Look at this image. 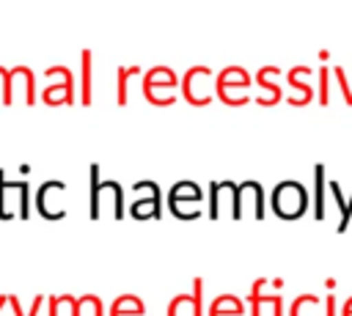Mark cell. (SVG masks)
<instances>
[{
    "label": "cell",
    "mask_w": 352,
    "mask_h": 316,
    "mask_svg": "<svg viewBox=\"0 0 352 316\" xmlns=\"http://www.w3.org/2000/svg\"><path fill=\"white\" fill-rule=\"evenodd\" d=\"M270 203H272V212L283 220H300L305 214V206H308V192L300 181H280L272 195H270Z\"/></svg>",
    "instance_id": "1"
},
{
    "label": "cell",
    "mask_w": 352,
    "mask_h": 316,
    "mask_svg": "<svg viewBox=\"0 0 352 316\" xmlns=\"http://www.w3.org/2000/svg\"><path fill=\"white\" fill-rule=\"evenodd\" d=\"M168 316H204V280H192V291H179L168 302Z\"/></svg>",
    "instance_id": "2"
},
{
    "label": "cell",
    "mask_w": 352,
    "mask_h": 316,
    "mask_svg": "<svg viewBox=\"0 0 352 316\" xmlns=\"http://www.w3.org/2000/svg\"><path fill=\"white\" fill-rule=\"evenodd\" d=\"M132 190L143 195V198H138L132 203V214L138 220H143V217H160L162 214V192H160V187L154 181H138Z\"/></svg>",
    "instance_id": "3"
},
{
    "label": "cell",
    "mask_w": 352,
    "mask_h": 316,
    "mask_svg": "<svg viewBox=\"0 0 352 316\" xmlns=\"http://www.w3.org/2000/svg\"><path fill=\"white\" fill-rule=\"evenodd\" d=\"M8 195L19 198V217H30V187H28V181H6V173L0 170V220H6V214L14 217L8 203H6Z\"/></svg>",
    "instance_id": "4"
},
{
    "label": "cell",
    "mask_w": 352,
    "mask_h": 316,
    "mask_svg": "<svg viewBox=\"0 0 352 316\" xmlns=\"http://www.w3.org/2000/svg\"><path fill=\"white\" fill-rule=\"evenodd\" d=\"M63 190H66L63 181H44V184L38 187V192H36V209H38L41 217H47V220H60V217L66 214L63 203H55V201H52V198H60Z\"/></svg>",
    "instance_id": "5"
},
{
    "label": "cell",
    "mask_w": 352,
    "mask_h": 316,
    "mask_svg": "<svg viewBox=\"0 0 352 316\" xmlns=\"http://www.w3.org/2000/svg\"><path fill=\"white\" fill-rule=\"evenodd\" d=\"M154 85L173 88V85H176V74H173V69H168V66H154V69H148V71H146V77H143V82H140L143 96H146V99H151V96H154Z\"/></svg>",
    "instance_id": "6"
},
{
    "label": "cell",
    "mask_w": 352,
    "mask_h": 316,
    "mask_svg": "<svg viewBox=\"0 0 352 316\" xmlns=\"http://www.w3.org/2000/svg\"><path fill=\"white\" fill-rule=\"evenodd\" d=\"M107 316H146V305L138 294H118L113 300Z\"/></svg>",
    "instance_id": "7"
},
{
    "label": "cell",
    "mask_w": 352,
    "mask_h": 316,
    "mask_svg": "<svg viewBox=\"0 0 352 316\" xmlns=\"http://www.w3.org/2000/svg\"><path fill=\"white\" fill-rule=\"evenodd\" d=\"M245 302L236 294H220L209 302V316H242Z\"/></svg>",
    "instance_id": "8"
},
{
    "label": "cell",
    "mask_w": 352,
    "mask_h": 316,
    "mask_svg": "<svg viewBox=\"0 0 352 316\" xmlns=\"http://www.w3.org/2000/svg\"><path fill=\"white\" fill-rule=\"evenodd\" d=\"M286 316H324V305H319L316 294H300L292 300Z\"/></svg>",
    "instance_id": "9"
},
{
    "label": "cell",
    "mask_w": 352,
    "mask_h": 316,
    "mask_svg": "<svg viewBox=\"0 0 352 316\" xmlns=\"http://www.w3.org/2000/svg\"><path fill=\"white\" fill-rule=\"evenodd\" d=\"M324 165H314V217L316 220H324Z\"/></svg>",
    "instance_id": "10"
},
{
    "label": "cell",
    "mask_w": 352,
    "mask_h": 316,
    "mask_svg": "<svg viewBox=\"0 0 352 316\" xmlns=\"http://www.w3.org/2000/svg\"><path fill=\"white\" fill-rule=\"evenodd\" d=\"M327 190L333 192V198H336V203H338V209H341L338 234H344V231H346V225H349V220H352V195H349V198H344V195H341V187H338V181H330V184H327Z\"/></svg>",
    "instance_id": "11"
},
{
    "label": "cell",
    "mask_w": 352,
    "mask_h": 316,
    "mask_svg": "<svg viewBox=\"0 0 352 316\" xmlns=\"http://www.w3.org/2000/svg\"><path fill=\"white\" fill-rule=\"evenodd\" d=\"M102 181H99V165H91V220H99L102 214Z\"/></svg>",
    "instance_id": "12"
},
{
    "label": "cell",
    "mask_w": 352,
    "mask_h": 316,
    "mask_svg": "<svg viewBox=\"0 0 352 316\" xmlns=\"http://www.w3.org/2000/svg\"><path fill=\"white\" fill-rule=\"evenodd\" d=\"M289 85L300 91V96H292V99H289V102H292L294 107H302V104H308V102H311L314 91H311V85H308V82L297 80V69H292V71H289Z\"/></svg>",
    "instance_id": "13"
},
{
    "label": "cell",
    "mask_w": 352,
    "mask_h": 316,
    "mask_svg": "<svg viewBox=\"0 0 352 316\" xmlns=\"http://www.w3.org/2000/svg\"><path fill=\"white\" fill-rule=\"evenodd\" d=\"M267 283H270L267 278H258V280L250 286V297H248V300H250V316H261V305H264V294H261V291L267 289Z\"/></svg>",
    "instance_id": "14"
},
{
    "label": "cell",
    "mask_w": 352,
    "mask_h": 316,
    "mask_svg": "<svg viewBox=\"0 0 352 316\" xmlns=\"http://www.w3.org/2000/svg\"><path fill=\"white\" fill-rule=\"evenodd\" d=\"M256 82H258L261 88H267V91H270V96H267V99H258V104H261V107H270V104L280 102V88H278L275 82H270V80H267V71H264V69L256 74Z\"/></svg>",
    "instance_id": "15"
},
{
    "label": "cell",
    "mask_w": 352,
    "mask_h": 316,
    "mask_svg": "<svg viewBox=\"0 0 352 316\" xmlns=\"http://www.w3.org/2000/svg\"><path fill=\"white\" fill-rule=\"evenodd\" d=\"M80 316H104V305L96 294H82L80 297Z\"/></svg>",
    "instance_id": "16"
},
{
    "label": "cell",
    "mask_w": 352,
    "mask_h": 316,
    "mask_svg": "<svg viewBox=\"0 0 352 316\" xmlns=\"http://www.w3.org/2000/svg\"><path fill=\"white\" fill-rule=\"evenodd\" d=\"M82 104H91V49H82Z\"/></svg>",
    "instance_id": "17"
},
{
    "label": "cell",
    "mask_w": 352,
    "mask_h": 316,
    "mask_svg": "<svg viewBox=\"0 0 352 316\" xmlns=\"http://www.w3.org/2000/svg\"><path fill=\"white\" fill-rule=\"evenodd\" d=\"M132 74H140V66L118 69V93H116V102H118V104H126V82H129Z\"/></svg>",
    "instance_id": "18"
},
{
    "label": "cell",
    "mask_w": 352,
    "mask_h": 316,
    "mask_svg": "<svg viewBox=\"0 0 352 316\" xmlns=\"http://www.w3.org/2000/svg\"><path fill=\"white\" fill-rule=\"evenodd\" d=\"M333 74H336V82H338V88H341V93H344V102H346V104H352V88H349V82H346L344 69H341V66H336V69H333Z\"/></svg>",
    "instance_id": "19"
},
{
    "label": "cell",
    "mask_w": 352,
    "mask_h": 316,
    "mask_svg": "<svg viewBox=\"0 0 352 316\" xmlns=\"http://www.w3.org/2000/svg\"><path fill=\"white\" fill-rule=\"evenodd\" d=\"M319 104H327V69L319 71Z\"/></svg>",
    "instance_id": "20"
},
{
    "label": "cell",
    "mask_w": 352,
    "mask_h": 316,
    "mask_svg": "<svg viewBox=\"0 0 352 316\" xmlns=\"http://www.w3.org/2000/svg\"><path fill=\"white\" fill-rule=\"evenodd\" d=\"M270 308H272V316H283V300H280V294H270Z\"/></svg>",
    "instance_id": "21"
},
{
    "label": "cell",
    "mask_w": 352,
    "mask_h": 316,
    "mask_svg": "<svg viewBox=\"0 0 352 316\" xmlns=\"http://www.w3.org/2000/svg\"><path fill=\"white\" fill-rule=\"evenodd\" d=\"M336 311H338V300H336L333 294H327V297H324V316H338Z\"/></svg>",
    "instance_id": "22"
},
{
    "label": "cell",
    "mask_w": 352,
    "mask_h": 316,
    "mask_svg": "<svg viewBox=\"0 0 352 316\" xmlns=\"http://www.w3.org/2000/svg\"><path fill=\"white\" fill-rule=\"evenodd\" d=\"M44 305H47V297H41V294H38V297H36V300H33V305H30V311H28V313H25V316H38V313H41V308H44Z\"/></svg>",
    "instance_id": "23"
},
{
    "label": "cell",
    "mask_w": 352,
    "mask_h": 316,
    "mask_svg": "<svg viewBox=\"0 0 352 316\" xmlns=\"http://www.w3.org/2000/svg\"><path fill=\"white\" fill-rule=\"evenodd\" d=\"M341 316H352V297L344 300V305H341Z\"/></svg>",
    "instance_id": "24"
}]
</instances>
